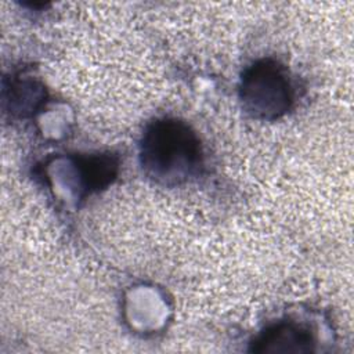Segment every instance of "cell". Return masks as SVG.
<instances>
[{
	"mask_svg": "<svg viewBox=\"0 0 354 354\" xmlns=\"http://www.w3.org/2000/svg\"><path fill=\"white\" fill-rule=\"evenodd\" d=\"M83 189L87 192L100 191L109 185L119 170L118 158L111 153L82 155L75 160Z\"/></svg>",
	"mask_w": 354,
	"mask_h": 354,
	"instance_id": "277c9868",
	"label": "cell"
},
{
	"mask_svg": "<svg viewBox=\"0 0 354 354\" xmlns=\"http://www.w3.org/2000/svg\"><path fill=\"white\" fill-rule=\"evenodd\" d=\"M243 111L257 120L272 122L286 115L295 100L288 68L274 58H260L245 68L239 82Z\"/></svg>",
	"mask_w": 354,
	"mask_h": 354,
	"instance_id": "7a4b0ae2",
	"label": "cell"
},
{
	"mask_svg": "<svg viewBox=\"0 0 354 354\" xmlns=\"http://www.w3.org/2000/svg\"><path fill=\"white\" fill-rule=\"evenodd\" d=\"M138 159L153 183L176 187L191 181L203 167V147L185 120L160 116L151 120L140 138Z\"/></svg>",
	"mask_w": 354,
	"mask_h": 354,
	"instance_id": "6da1fadb",
	"label": "cell"
},
{
	"mask_svg": "<svg viewBox=\"0 0 354 354\" xmlns=\"http://www.w3.org/2000/svg\"><path fill=\"white\" fill-rule=\"evenodd\" d=\"M314 333L303 324L282 319L268 325L252 342L253 353H310L314 350Z\"/></svg>",
	"mask_w": 354,
	"mask_h": 354,
	"instance_id": "3957f363",
	"label": "cell"
}]
</instances>
